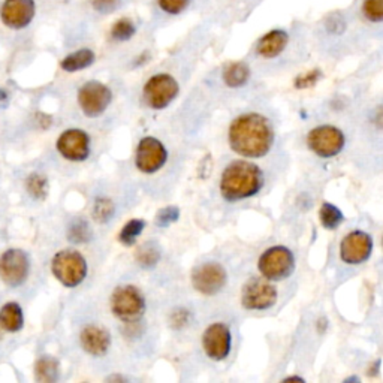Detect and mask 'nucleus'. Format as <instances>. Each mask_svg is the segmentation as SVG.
I'll use <instances>...</instances> for the list:
<instances>
[{
    "instance_id": "1",
    "label": "nucleus",
    "mask_w": 383,
    "mask_h": 383,
    "mask_svg": "<svg viewBox=\"0 0 383 383\" xmlns=\"http://www.w3.org/2000/svg\"><path fill=\"white\" fill-rule=\"evenodd\" d=\"M229 145L245 159H261L274 144V129L267 117L247 113L233 118L229 126Z\"/></svg>"
},
{
    "instance_id": "2",
    "label": "nucleus",
    "mask_w": 383,
    "mask_h": 383,
    "mask_svg": "<svg viewBox=\"0 0 383 383\" xmlns=\"http://www.w3.org/2000/svg\"><path fill=\"white\" fill-rule=\"evenodd\" d=\"M264 188V174L257 165L247 160H233L221 172L219 189L224 200L237 202L257 195Z\"/></svg>"
},
{
    "instance_id": "3",
    "label": "nucleus",
    "mask_w": 383,
    "mask_h": 383,
    "mask_svg": "<svg viewBox=\"0 0 383 383\" xmlns=\"http://www.w3.org/2000/svg\"><path fill=\"white\" fill-rule=\"evenodd\" d=\"M257 269L267 280H286L295 271V256L285 245H273L259 256Z\"/></svg>"
},
{
    "instance_id": "4",
    "label": "nucleus",
    "mask_w": 383,
    "mask_h": 383,
    "mask_svg": "<svg viewBox=\"0 0 383 383\" xmlns=\"http://www.w3.org/2000/svg\"><path fill=\"white\" fill-rule=\"evenodd\" d=\"M51 271L61 285L77 288L87 276V262L75 250H61L53 257Z\"/></svg>"
},
{
    "instance_id": "5",
    "label": "nucleus",
    "mask_w": 383,
    "mask_h": 383,
    "mask_svg": "<svg viewBox=\"0 0 383 383\" xmlns=\"http://www.w3.org/2000/svg\"><path fill=\"white\" fill-rule=\"evenodd\" d=\"M111 310L123 322H135L145 312L144 295L132 285L118 286L111 295Z\"/></svg>"
},
{
    "instance_id": "6",
    "label": "nucleus",
    "mask_w": 383,
    "mask_h": 383,
    "mask_svg": "<svg viewBox=\"0 0 383 383\" xmlns=\"http://www.w3.org/2000/svg\"><path fill=\"white\" fill-rule=\"evenodd\" d=\"M279 292L269 281L253 277L247 280L241 291V305L249 312H264L273 308L277 303Z\"/></svg>"
},
{
    "instance_id": "7",
    "label": "nucleus",
    "mask_w": 383,
    "mask_h": 383,
    "mask_svg": "<svg viewBox=\"0 0 383 383\" xmlns=\"http://www.w3.org/2000/svg\"><path fill=\"white\" fill-rule=\"evenodd\" d=\"M307 144L308 148H310L317 157L331 159L341 153L346 140L344 133L339 128L331 125H322L313 128L308 132Z\"/></svg>"
},
{
    "instance_id": "8",
    "label": "nucleus",
    "mask_w": 383,
    "mask_h": 383,
    "mask_svg": "<svg viewBox=\"0 0 383 383\" xmlns=\"http://www.w3.org/2000/svg\"><path fill=\"white\" fill-rule=\"evenodd\" d=\"M180 85L169 73H157L144 85V99L147 105L153 109L166 108L178 96Z\"/></svg>"
},
{
    "instance_id": "9",
    "label": "nucleus",
    "mask_w": 383,
    "mask_h": 383,
    "mask_svg": "<svg viewBox=\"0 0 383 383\" xmlns=\"http://www.w3.org/2000/svg\"><path fill=\"white\" fill-rule=\"evenodd\" d=\"M228 273L217 262H205L196 267L192 273V285L195 291L205 296L217 295L226 286Z\"/></svg>"
},
{
    "instance_id": "10",
    "label": "nucleus",
    "mask_w": 383,
    "mask_h": 383,
    "mask_svg": "<svg viewBox=\"0 0 383 383\" xmlns=\"http://www.w3.org/2000/svg\"><path fill=\"white\" fill-rule=\"evenodd\" d=\"M232 334L224 322H214L205 328L202 334V349L212 361L220 363L231 353Z\"/></svg>"
},
{
    "instance_id": "11",
    "label": "nucleus",
    "mask_w": 383,
    "mask_h": 383,
    "mask_svg": "<svg viewBox=\"0 0 383 383\" xmlns=\"http://www.w3.org/2000/svg\"><path fill=\"white\" fill-rule=\"evenodd\" d=\"M35 17V0H4L0 5V21L11 30H23L29 28Z\"/></svg>"
},
{
    "instance_id": "12",
    "label": "nucleus",
    "mask_w": 383,
    "mask_h": 383,
    "mask_svg": "<svg viewBox=\"0 0 383 383\" xmlns=\"http://www.w3.org/2000/svg\"><path fill=\"white\" fill-rule=\"evenodd\" d=\"M373 253V240L364 231H352L340 243V259L348 265H360Z\"/></svg>"
},
{
    "instance_id": "13",
    "label": "nucleus",
    "mask_w": 383,
    "mask_h": 383,
    "mask_svg": "<svg viewBox=\"0 0 383 383\" xmlns=\"http://www.w3.org/2000/svg\"><path fill=\"white\" fill-rule=\"evenodd\" d=\"M113 93L99 81L85 83L78 92V102L83 113L89 117L101 116L111 104Z\"/></svg>"
},
{
    "instance_id": "14",
    "label": "nucleus",
    "mask_w": 383,
    "mask_h": 383,
    "mask_svg": "<svg viewBox=\"0 0 383 383\" xmlns=\"http://www.w3.org/2000/svg\"><path fill=\"white\" fill-rule=\"evenodd\" d=\"M168 152L165 145L153 137H145L140 141L135 156V165L144 174H154L166 164Z\"/></svg>"
},
{
    "instance_id": "15",
    "label": "nucleus",
    "mask_w": 383,
    "mask_h": 383,
    "mask_svg": "<svg viewBox=\"0 0 383 383\" xmlns=\"http://www.w3.org/2000/svg\"><path fill=\"white\" fill-rule=\"evenodd\" d=\"M29 274V257L20 249H9L0 256V279L11 288L26 281Z\"/></svg>"
},
{
    "instance_id": "16",
    "label": "nucleus",
    "mask_w": 383,
    "mask_h": 383,
    "mask_svg": "<svg viewBox=\"0 0 383 383\" xmlns=\"http://www.w3.org/2000/svg\"><path fill=\"white\" fill-rule=\"evenodd\" d=\"M59 153L72 162H81L89 157L90 138L81 129H68L57 140Z\"/></svg>"
},
{
    "instance_id": "17",
    "label": "nucleus",
    "mask_w": 383,
    "mask_h": 383,
    "mask_svg": "<svg viewBox=\"0 0 383 383\" xmlns=\"http://www.w3.org/2000/svg\"><path fill=\"white\" fill-rule=\"evenodd\" d=\"M111 344L109 332L101 327H87L81 332V346L83 349L93 355V356H102L108 352Z\"/></svg>"
},
{
    "instance_id": "18",
    "label": "nucleus",
    "mask_w": 383,
    "mask_h": 383,
    "mask_svg": "<svg viewBox=\"0 0 383 383\" xmlns=\"http://www.w3.org/2000/svg\"><path fill=\"white\" fill-rule=\"evenodd\" d=\"M288 42L289 35L281 29H274L265 33L262 38L259 39L256 45V53L264 59H274L285 51Z\"/></svg>"
},
{
    "instance_id": "19",
    "label": "nucleus",
    "mask_w": 383,
    "mask_h": 383,
    "mask_svg": "<svg viewBox=\"0 0 383 383\" xmlns=\"http://www.w3.org/2000/svg\"><path fill=\"white\" fill-rule=\"evenodd\" d=\"M95 59L96 56L93 53V49L81 48L78 51H73L61 60L60 68L66 72H78L92 66L95 63Z\"/></svg>"
},
{
    "instance_id": "20",
    "label": "nucleus",
    "mask_w": 383,
    "mask_h": 383,
    "mask_svg": "<svg viewBox=\"0 0 383 383\" xmlns=\"http://www.w3.org/2000/svg\"><path fill=\"white\" fill-rule=\"evenodd\" d=\"M250 78V68L244 61H232L224 69V83L231 89H238Z\"/></svg>"
},
{
    "instance_id": "21",
    "label": "nucleus",
    "mask_w": 383,
    "mask_h": 383,
    "mask_svg": "<svg viewBox=\"0 0 383 383\" xmlns=\"http://www.w3.org/2000/svg\"><path fill=\"white\" fill-rule=\"evenodd\" d=\"M24 325L21 307L17 303H8L0 308V327L8 332H17Z\"/></svg>"
},
{
    "instance_id": "22",
    "label": "nucleus",
    "mask_w": 383,
    "mask_h": 383,
    "mask_svg": "<svg viewBox=\"0 0 383 383\" xmlns=\"http://www.w3.org/2000/svg\"><path fill=\"white\" fill-rule=\"evenodd\" d=\"M35 377L44 383L56 382L59 377V363L51 356H42L35 365Z\"/></svg>"
},
{
    "instance_id": "23",
    "label": "nucleus",
    "mask_w": 383,
    "mask_h": 383,
    "mask_svg": "<svg viewBox=\"0 0 383 383\" xmlns=\"http://www.w3.org/2000/svg\"><path fill=\"white\" fill-rule=\"evenodd\" d=\"M319 220L324 228L334 231L337 229L344 220L341 209L331 202H324L319 209Z\"/></svg>"
},
{
    "instance_id": "24",
    "label": "nucleus",
    "mask_w": 383,
    "mask_h": 383,
    "mask_svg": "<svg viewBox=\"0 0 383 383\" xmlns=\"http://www.w3.org/2000/svg\"><path fill=\"white\" fill-rule=\"evenodd\" d=\"M135 33H137V26H135L133 21L129 18L117 20L109 32L111 39H114L117 42H126L132 39Z\"/></svg>"
},
{
    "instance_id": "25",
    "label": "nucleus",
    "mask_w": 383,
    "mask_h": 383,
    "mask_svg": "<svg viewBox=\"0 0 383 383\" xmlns=\"http://www.w3.org/2000/svg\"><path fill=\"white\" fill-rule=\"evenodd\" d=\"M145 228V221L141 219H132L129 220L128 224L123 226L118 240L120 243H123L125 245H132L137 241V238L141 236L142 231Z\"/></svg>"
},
{
    "instance_id": "26",
    "label": "nucleus",
    "mask_w": 383,
    "mask_h": 383,
    "mask_svg": "<svg viewBox=\"0 0 383 383\" xmlns=\"http://www.w3.org/2000/svg\"><path fill=\"white\" fill-rule=\"evenodd\" d=\"M160 259V250L152 243L142 245L137 253V261L144 268H153Z\"/></svg>"
},
{
    "instance_id": "27",
    "label": "nucleus",
    "mask_w": 383,
    "mask_h": 383,
    "mask_svg": "<svg viewBox=\"0 0 383 383\" xmlns=\"http://www.w3.org/2000/svg\"><path fill=\"white\" fill-rule=\"evenodd\" d=\"M114 214V204L111 202L107 197H99V200L95 201L93 207V216L97 221L101 224H105Z\"/></svg>"
},
{
    "instance_id": "28",
    "label": "nucleus",
    "mask_w": 383,
    "mask_h": 383,
    "mask_svg": "<svg viewBox=\"0 0 383 383\" xmlns=\"http://www.w3.org/2000/svg\"><path fill=\"white\" fill-rule=\"evenodd\" d=\"M363 14L372 23L383 21V0H364Z\"/></svg>"
},
{
    "instance_id": "29",
    "label": "nucleus",
    "mask_w": 383,
    "mask_h": 383,
    "mask_svg": "<svg viewBox=\"0 0 383 383\" xmlns=\"http://www.w3.org/2000/svg\"><path fill=\"white\" fill-rule=\"evenodd\" d=\"M69 238L73 243H85L92 238V231L87 221L75 220L69 228Z\"/></svg>"
},
{
    "instance_id": "30",
    "label": "nucleus",
    "mask_w": 383,
    "mask_h": 383,
    "mask_svg": "<svg viewBox=\"0 0 383 383\" xmlns=\"http://www.w3.org/2000/svg\"><path fill=\"white\" fill-rule=\"evenodd\" d=\"M26 186H28V192L35 197V200H44L47 195V188H48L45 177L39 174H32L28 178Z\"/></svg>"
},
{
    "instance_id": "31",
    "label": "nucleus",
    "mask_w": 383,
    "mask_h": 383,
    "mask_svg": "<svg viewBox=\"0 0 383 383\" xmlns=\"http://www.w3.org/2000/svg\"><path fill=\"white\" fill-rule=\"evenodd\" d=\"M320 77H322V72H320L319 69H312L308 72L300 73V75L295 78L293 85L298 90L310 89V87H313V85H316V83L320 80Z\"/></svg>"
},
{
    "instance_id": "32",
    "label": "nucleus",
    "mask_w": 383,
    "mask_h": 383,
    "mask_svg": "<svg viewBox=\"0 0 383 383\" xmlns=\"http://www.w3.org/2000/svg\"><path fill=\"white\" fill-rule=\"evenodd\" d=\"M178 217H180V209H178L177 207L169 205V207L162 208V209H160V212L157 213V216H156V224H157V226H160V228H166V226H169V225L174 224V221H177Z\"/></svg>"
},
{
    "instance_id": "33",
    "label": "nucleus",
    "mask_w": 383,
    "mask_h": 383,
    "mask_svg": "<svg viewBox=\"0 0 383 383\" xmlns=\"http://www.w3.org/2000/svg\"><path fill=\"white\" fill-rule=\"evenodd\" d=\"M190 4V0H157L159 8L169 16H178L186 9Z\"/></svg>"
},
{
    "instance_id": "34",
    "label": "nucleus",
    "mask_w": 383,
    "mask_h": 383,
    "mask_svg": "<svg viewBox=\"0 0 383 383\" xmlns=\"http://www.w3.org/2000/svg\"><path fill=\"white\" fill-rule=\"evenodd\" d=\"M121 0H90V5L96 12H101V14H109V12H114Z\"/></svg>"
},
{
    "instance_id": "35",
    "label": "nucleus",
    "mask_w": 383,
    "mask_h": 383,
    "mask_svg": "<svg viewBox=\"0 0 383 383\" xmlns=\"http://www.w3.org/2000/svg\"><path fill=\"white\" fill-rule=\"evenodd\" d=\"M325 26L328 32L334 35H341L346 30V21L340 14H331L325 21Z\"/></svg>"
},
{
    "instance_id": "36",
    "label": "nucleus",
    "mask_w": 383,
    "mask_h": 383,
    "mask_svg": "<svg viewBox=\"0 0 383 383\" xmlns=\"http://www.w3.org/2000/svg\"><path fill=\"white\" fill-rule=\"evenodd\" d=\"M376 125L379 128H383V107L376 111Z\"/></svg>"
},
{
    "instance_id": "37",
    "label": "nucleus",
    "mask_w": 383,
    "mask_h": 383,
    "mask_svg": "<svg viewBox=\"0 0 383 383\" xmlns=\"http://www.w3.org/2000/svg\"><path fill=\"white\" fill-rule=\"evenodd\" d=\"M285 382H304V379L298 376H291V377H286Z\"/></svg>"
},
{
    "instance_id": "38",
    "label": "nucleus",
    "mask_w": 383,
    "mask_h": 383,
    "mask_svg": "<svg viewBox=\"0 0 383 383\" xmlns=\"http://www.w3.org/2000/svg\"><path fill=\"white\" fill-rule=\"evenodd\" d=\"M344 382H360V379H358V377H349V379H346Z\"/></svg>"
},
{
    "instance_id": "39",
    "label": "nucleus",
    "mask_w": 383,
    "mask_h": 383,
    "mask_svg": "<svg viewBox=\"0 0 383 383\" xmlns=\"http://www.w3.org/2000/svg\"><path fill=\"white\" fill-rule=\"evenodd\" d=\"M382 247H383V238H382Z\"/></svg>"
}]
</instances>
